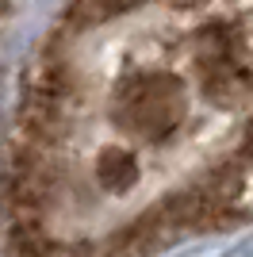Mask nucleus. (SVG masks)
<instances>
[{
    "label": "nucleus",
    "mask_w": 253,
    "mask_h": 257,
    "mask_svg": "<svg viewBox=\"0 0 253 257\" xmlns=\"http://www.w3.org/2000/svg\"><path fill=\"white\" fill-rule=\"evenodd\" d=\"M184 119V88L169 73H131L115 88V123L142 139H169Z\"/></svg>",
    "instance_id": "f257e3e1"
},
{
    "label": "nucleus",
    "mask_w": 253,
    "mask_h": 257,
    "mask_svg": "<svg viewBox=\"0 0 253 257\" xmlns=\"http://www.w3.org/2000/svg\"><path fill=\"white\" fill-rule=\"evenodd\" d=\"M92 177L96 184L111 196H123L138 184V158L126 146H104L96 154V165H92Z\"/></svg>",
    "instance_id": "f03ea898"
},
{
    "label": "nucleus",
    "mask_w": 253,
    "mask_h": 257,
    "mask_svg": "<svg viewBox=\"0 0 253 257\" xmlns=\"http://www.w3.org/2000/svg\"><path fill=\"white\" fill-rule=\"evenodd\" d=\"M146 0H73V8L65 12V35H77L84 27H96V23H107L123 16V12L138 8Z\"/></svg>",
    "instance_id": "7ed1b4c3"
}]
</instances>
